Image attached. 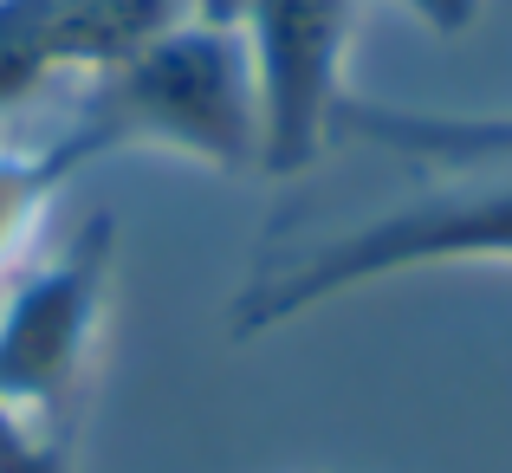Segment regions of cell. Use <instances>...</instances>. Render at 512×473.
Returning <instances> with one entry per match:
<instances>
[{
	"label": "cell",
	"mask_w": 512,
	"mask_h": 473,
	"mask_svg": "<svg viewBox=\"0 0 512 473\" xmlns=\"http://www.w3.org/2000/svg\"><path fill=\"white\" fill-rule=\"evenodd\" d=\"M338 137H363L376 150L422 162V182L383 201L376 214L325 227L273 234L234 292V337H260L279 324L318 312V305L363 292L396 273H435V266H512V124L474 117H415L370 111L350 98Z\"/></svg>",
	"instance_id": "cell-1"
},
{
	"label": "cell",
	"mask_w": 512,
	"mask_h": 473,
	"mask_svg": "<svg viewBox=\"0 0 512 473\" xmlns=\"http://www.w3.org/2000/svg\"><path fill=\"white\" fill-rule=\"evenodd\" d=\"M260 143V78L247 39L214 13H188L150 46L78 78V104L46 137V156L65 182L124 150H169L247 175L260 169Z\"/></svg>",
	"instance_id": "cell-2"
},
{
	"label": "cell",
	"mask_w": 512,
	"mask_h": 473,
	"mask_svg": "<svg viewBox=\"0 0 512 473\" xmlns=\"http://www.w3.org/2000/svg\"><path fill=\"white\" fill-rule=\"evenodd\" d=\"M117 227L85 221L33 260L0 305V473H78V435L104 357Z\"/></svg>",
	"instance_id": "cell-3"
},
{
	"label": "cell",
	"mask_w": 512,
	"mask_h": 473,
	"mask_svg": "<svg viewBox=\"0 0 512 473\" xmlns=\"http://www.w3.org/2000/svg\"><path fill=\"white\" fill-rule=\"evenodd\" d=\"M363 0H201V13L227 20L247 39L260 78V175H305L338 143L350 104L344 65L357 46Z\"/></svg>",
	"instance_id": "cell-4"
},
{
	"label": "cell",
	"mask_w": 512,
	"mask_h": 473,
	"mask_svg": "<svg viewBox=\"0 0 512 473\" xmlns=\"http://www.w3.org/2000/svg\"><path fill=\"white\" fill-rule=\"evenodd\" d=\"M201 0H0V111L52 78H91L150 46Z\"/></svg>",
	"instance_id": "cell-5"
},
{
	"label": "cell",
	"mask_w": 512,
	"mask_h": 473,
	"mask_svg": "<svg viewBox=\"0 0 512 473\" xmlns=\"http://www.w3.org/2000/svg\"><path fill=\"white\" fill-rule=\"evenodd\" d=\"M59 188H65V175L46 156V143L39 150H0V266L13 253H26V240L39 234Z\"/></svg>",
	"instance_id": "cell-6"
},
{
	"label": "cell",
	"mask_w": 512,
	"mask_h": 473,
	"mask_svg": "<svg viewBox=\"0 0 512 473\" xmlns=\"http://www.w3.org/2000/svg\"><path fill=\"white\" fill-rule=\"evenodd\" d=\"M409 20H422L435 39H461L480 26V13H487V0H396Z\"/></svg>",
	"instance_id": "cell-7"
}]
</instances>
